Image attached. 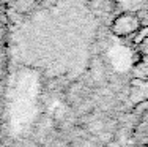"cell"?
<instances>
[{
  "label": "cell",
  "instance_id": "1",
  "mask_svg": "<svg viewBox=\"0 0 148 147\" xmlns=\"http://www.w3.org/2000/svg\"><path fill=\"white\" fill-rule=\"evenodd\" d=\"M142 29V19L137 13L131 11H120L114 16L110 22V33L118 40L134 37Z\"/></svg>",
  "mask_w": 148,
  "mask_h": 147
},
{
  "label": "cell",
  "instance_id": "2",
  "mask_svg": "<svg viewBox=\"0 0 148 147\" xmlns=\"http://www.w3.org/2000/svg\"><path fill=\"white\" fill-rule=\"evenodd\" d=\"M38 2H41V0H24V2L21 3L19 6H16V8H13V10H8V11H16V10H22V8H27V6L33 5V3H38Z\"/></svg>",
  "mask_w": 148,
  "mask_h": 147
},
{
  "label": "cell",
  "instance_id": "3",
  "mask_svg": "<svg viewBox=\"0 0 148 147\" xmlns=\"http://www.w3.org/2000/svg\"><path fill=\"white\" fill-rule=\"evenodd\" d=\"M3 2H5V5H6V10H13V8H16V6H19L24 0H3Z\"/></svg>",
  "mask_w": 148,
  "mask_h": 147
}]
</instances>
